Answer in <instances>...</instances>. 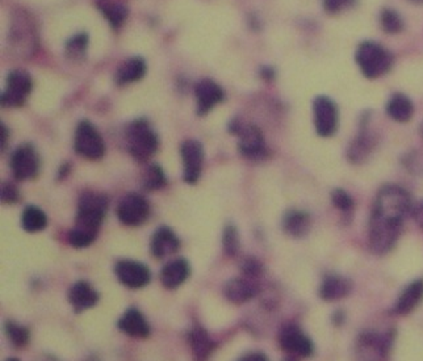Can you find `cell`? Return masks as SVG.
<instances>
[{"mask_svg":"<svg viewBox=\"0 0 423 361\" xmlns=\"http://www.w3.org/2000/svg\"><path fill=\"white\" fill-rule=\"evenodd\" d=\"M119 328L126 335L138 339L147 337L150 334V327L146 322L144 314L135 308H131L122 314V317L119 319Z\"/></svg>","mask_w":423,"mask_h":361,"instance_id":"19","label":"cell"},{"mask_svg":"<svg viewBox=\"0 0 423 361\" xmlns=\"http://www.w3.org/2000/svg\"><path fill=\"white\" fill-rule=\"evenodd\" d=\"M88 45V37L85 33H79L73 38H70L66 44V51L67 56L73 60H79L81 57H83L85 53V49Z\"/></svg>","mask_w":423,"mask_h":361,"instance_id":"35","label":"cell"},{"mask_svg":"<svg viewBox=\"0 0 423 361\" xmlns=\"http://www.w3.org/2000/svg\"><path fill=\"white\" fill-rule=\"evenodd\" d=\"M258 292L259 289L253 278L246 276L231 278L224 287L225 297L234 303L250 301L258 294Z\"/></svg>","mask_w":423,"mask_h":361,"instance_id":"17","label":"cell"},{"mask_svg":"<svg viewBox=\"0 0 423 361\" xmlns=\"http://www.w3.org/2000/svg\"><path fill=\"white\" fill-rule=\"evenodd\" d=\"M355 0H324V8L327 13L335 15L354 6Z\"/></svg>","mask_w":423,"mask_h":361,"instance_id":"38","label":"cell"},{"mask_svg":"<svg viewBox=\"0 0 423 361\" xmlns=\"http://www.w3.org/2000/svg\"><path fill=\"white\" fill-rule=\"evenodd\" d=\"M399 233H401V225L390 224L377 217L371 216L370 229H368V240L371 250L380 255L390 251L399 240Z\"/></svg>","mask_w":423,"mask_h":361,"instance_id":"7","label":"cell"},{"mask_svg":"<svg viewBox=\"0 0 423 361\" xmlns=\"http://www.w3.org/2000/svg\"><path fill=\"white\" fill-rule=\"evenodd\" d=\"M420 133H421V135H422L423 138V122L421 124V128H420Z\"/></svg>","mask_w":423,"mask_h":361,"instance_id":"47","label":"cell"},{"mask_svg":"<svg viewBox=\"0 0 423 361\" xmlns=\"http://www.w3.org/2000/svg\"><path fill=\"white\" fill-rule=\"evenodd\" d=\"M380 24L388 35H397L404 29V20L395 10L385 8L380 13Z\"/></svg>","mask_w":423,"mask_h":361,"instance_id":"31","label":"cell"},{"mask_svg":"<svg viewBox=\"0 0 423 361\" xmlns=\"http://www.w3.org/2000/svg\"><path fill=\"white\" fill-rule=\"evenodd\" d=\"M23 229L28 233H37L45 229L48 225V217L37 206H26L22 216Z\"/></svg>","mask_w":423,"mask_h":361,"instance_id":"29","label":"cell"},{"mask_svg":"<svg viewBox=\"0 0 423 361\" xmlns=\"http://www.w3.org/2000/svg\"><path fill=\"white\" fill-rule=\"evenodd\" d=\"M262 75H263L266 79H271V78L274 76V72H272L269 67H265V69L262 70Z\"/></svg>","mask_w":423,"mask_h":361,"instance_id":"43","label":"cell"},{"mask_svg":"<svg viewBox=\"0 0 423 361\" xmlns=\"http://www.w3.org/2000/svg\"><path fill=\"white\" fill-rule=\"evenodd\" d=\"M166 185V176L163 169L158 165H151L146 169L144 176V187L149 191H157Z\"/></svg>","mask_w":423,"mask_h":361,"instance_id":"32","label":"cell"},{"mask_svg":"<svg viewBox=\"0 0 423 361\" xmlns=\"http://www.w3.org/2000/svg\"><path fill=\"white\" fill-rule=\"evenodd\" d=\"M17 200H19V191L16 190V187L10 183H4L1 185V201L6 204H13Z\"/></svg>","mask_w":423,"mask_h":361,"instance_id":"40","label":"cell"},{"mask_svg":"<svg viewBox=\"0 0 423 361\" xmlns=\"http://www.w3.org/2000/svg\"><path fill=\"white\" fill-rule=\"evenodd\" d=\"M372 137L370 135V133L367 131H362L359 133V135L355 138V141L350 144L349 149V158L354 163H359L363 162L364 158L370 154V151L372 150Z\"/></svg>","mask_w":423,"mask_h":361,"instance_id":"30","label":"cell"},{"mask_svg":"<svg viewBox=\"0 0 423 361\" xmlns=\"http://www.w3.org/2000/svg\"><path fill=\"white\" fill-rule=\"evenodd\" d=\"M32 91V79L25 72H13L7 76V85L1 94V104L4 107L23 106Z\"/></svg>","mask_w":423,"mask_h":361,"instance_id":"10","label":"cell"},{"mask_svg":"<svg viewBox=\"0 0 423 361\" xmlns=\"http://www.w3.org/2000/svg\"><path fill=\"white\" fill-rule=\"evenodd\" d=\"M230 132L238 137V147L243 157L249 159H262L267 156L266 142L263 134L251 124H242L234 121L229 125Z\"/></svg>","mask_w":423,"mask_h":361,"instance_id":"5","label":"cell"},{"mask_svg":"<svg viewBox=\"0 0 423 361\" xmlns=\"http://www.w3.org/2000/svg\"><path fill=\"white\" fill-rule=\"evenodd\" d=\"M150 215V205L144 196L129 193L117 206V217L126 226H140Z\"/></svg>","mask_w":423,"mask_h":361,"instance_id":"9","label":"cell"},{"mask_svg":"<svg viewBox=\"0 0 423 361\" xmlns=\"http://www.w3.org/2000/svg\"><path fill=\"white\" fill-rule=\"evenodd\" d=\"M69 243L75 247V249H85L88 247L92 242L95 241L97 235L91 234V233H87L85 230L76 229L74 228L70 233H69Z\"/></svg>","mask_w":423,"mask_h":361,"instance_id":"36","label":"cell"},{"mask_svg":"<svg viewBox=\"0 0 423 361\" xmlns=\"http://www.w3.org/2000/svg\"><path fill=\"white\" fill-rule=\"evenodd\" d=\"M85 361H99L97 358H94V356H91V358H88Z\"/></svg>","mask_w":423,"mask_h":361,"instance_id":"46","label":"cell"},{"mask_svg":"<svg viewBox=\"0 0 423 361\" xmlns=\"http://www.w3.org/2000/svg\"><path fill=\"white\" fill-rule=\"evenodd\" d=\"M115 272L120 283L131 289L144 288L151 278L150 271L145 265L131 259L119 260L115 267Z\"/></svg>","mask_w":423,"mask_h":361,"instance_id":"14","label":"cell"},{"mask_svg":"<svg viewBox=\"0 0 423 361\" xmlns=\"http://www.w3.org/2000/svg\"><path fill=\"white\" fill-rule=\"evenodd\" d=\"M423 299V278L415 280L404 289L395 305V313L409 314L421 303Z\"/></svg>","mask_w":423,"mask_h":361,"instance_id":"23","label":"cell"},{"mask_svg":"<svg viewBox=\"0 0 423 361\" xmlns=\"http://www.w3.org/2000/svg\"><path fill=\"white\" fill-rule=\"evenodd\" d=\"M179 246L181 242L175 235V233L167 226H160L153 235L151 253L158 259H162L176 253L179 250Z\"/></svg>","mask_w":423,"mask_h":361,"instance_id":"20","label":"cell"},{"mask_svg":"<svg viewBox=\"0 0 423 361\" xmlns=\"http://www.w3.org/2000/svg\"><path fill=\"white\" fill-rule=\"evenodd\" d=\"M6 361H19L17 359H7Z\"/></svg>","mask_w":423,"mask_h":361,"instance_id":"48","label":"cell"},{"mask_svg":"<svg viewBox=\"0 0 423 361\" xmlns=\"http://www.w3.org/2000/svg\"><path fill=\"white\" fill-rule=\"evenodd\" d=\"M222 246L224 251L229 256H234L240 250V237L238 230L233 225L228 224L224 229V237H222Z\"/></svg>","mask_w":423,"mask_h":361,"instance_id":"33","label":"cell"},{"mask_svg":"<svg viewBox=\"0 0 423 361\" xmlns=\"http://www.w3.org/2000/svg\"><path fill=\"white\" fill-rule=\"evenodd\" d=\"M11 169L17 180H28L35 178L38 172V157L31 144H22L13 151Z\"/></svg>","mask_w":423,"mask_h":361,"instance_id":"15","label":"cell"},{"mask_svg":"<svg viewBox=\"0 0 423 361\" xmlns=\"http://www.w3.org/2000/svg\"><path fill=\"white\" fill-rule=\"evenodd\" d=\"M355 60L363 75L370 79H376L387 74L393 65V56L390 51L374 41L360 44L356 50Z\"/></svg>","mask_w":423,"mask_h":361,"instance_id":"2","label":"cell"},{"mask_svg":"<svg viewBox=\"0 0 423 361\" xmlns=\"http://www.w3.org/2000/svg\"><path fill=\"white\" fill-rule=\"evenodd\" d=\"M146 74L145 60L140 57H134L125 60L115 75V81L119 85H129L141 81Z\"/></svg>","mask_w":423,"mask_h":361,"instance_id":"25","label":"cell"},{"mask_svg":"<svg viewBox=\"0 0 423 361\" xmlns=\"http://www.w3.org/2000/svg\"><path fill=\"white\" fill-rule=\"evenodd\" d=\"M411 212L409 193L399 185H385L376 196L372 216L387 222L402 225Z\"/></svg>","mask_w":423,"mask_h":361,"instance_id":"1","label":"cell"},{"mask_svg":"<svg viewBox=\"0 0 423 361\" xmlns=\"http://www.w3.org/2000/svg\"><path fill=\"white\" fill-rule=\"evenodd\" d=\"M331 200L333 204L335 205V208H338L339 210L347 213L354 209V200L349 193L343 190H335L331 193Z\"/></svg>","mask_w":423,"mask_h":361,"instance_id":"37","label":"cell"},{"mask_svg":"<svg viewBox=\"0 0 423 361\" xmlns=\"http://www.w3.org/2000/svg\"><path fill=\"white\" fill-rule=\"evenodd\" d=\"M74 146L78 154L92 160L103 157L106 150L100 133L97 132L95 126L88 121H82L78 124L75 131Z\"/></svg>","mask_w":423,"mask_h":361,"instance_id":"8","label":"cell"},{"mask_svg":"<svg viewBox=\"0 0 423 361\" xmlns=\"http://www.w3.org/2000/svg\"><path fill=\"white\" fill-rule=\"evenodd\" d=\"M188 342L192 349L194 359L197 361H206L216 347L215 342L212 340V337H209L206 328H203L200 326H196L190 331Z\"/></svg>","mask_w":423,"mask_h":361,"instance_id":"24","label":"cell"},{"mask_svg":"<svg viewBox=\"0 0 423 361\" xmlns=\"http://www.w3.org/2000/svg\"><path fill=\"white\" fill-rule=\"evenodd\" d=\"M194 96L197 101V113L204 116L224 100V91L216 82L204 79L194 87Z\"/></svg>","mask_w":423,"mask_h":361,"instance_id":"16","label":"cell"},{"mask_svg":"<svg viewBox=\"0 0 423 361\" xmlns=\"http://www.w3.org/2000/svg\"><path fill=\"white\" fill-rule=\"evenodd\" d=\"M97 1H99L97 3L99 10L104 15V17L107 19L109 24L112 25L113 28H120L128 17V13H129L128 8L124 4L112 1V0H97Z\"/></svg>","mask_w":423,"mask_h":361,"instance_id":"28","label":"cell"},{"mask_svg":"<svg viewBox=\"0 0 423 361\" xmlns=\"http://www.w3.org/2000/svg\"><path fill=\"white\" fill-rule=\"evenodd\" d=\"M181 160L184 166V180L194 184L199 180L204 162V150L200 142L187 140L181 146Z\"/></svg>","mask_w":423,"mask_h":361,"instance_id":"12","label":"cell"},{"mask_svg":"<svg viewBox=\"0 0 423 361\" xmlns=\"http://www.w3.org/2000/svg\"><path fill=\"white\" fill-rule=\"evenodd\" d=\"M408 1H410L413 4H418V6H422L423 0H408Z\"/></svg>","mask_w":423,"mask_h":361,"instance_id":"44","label":"cell"},{"mask_svg":"<svg viewBox=\"0 0 423 361\" xmlns=\"http://www.w3.org/2000/svg\"><path fill=\"white\" fill-rule=\"evenodd\" d=\"M315 126L318 135L331 137L338 128V109L331 99L318 96L313 103Z\"/></svg>","mask_w":423,"mask_h":361,"instance_id":"11","label":"cell"},{"mask_svg":"<svg viewBox=\"0 0 423 361\" xmlns=\"http://www.w3.org/2000/svg\"><path fill=\"white\" fill-rule=\"evenodd\" d=\"M279 343L285 352H290L293 356H312L315 352V346L312 340L306 337L301 330L295 325L285 326L281 328L279 335Z\"/></svg>","mask_w":423,"mask_h":361,"instance_id":"13","label":"cell"},{"mask_svg":"<svg viewBox=\"0 0 423 361\" xmlns=\"http://www.w3.org/2000/svg\"><path fill=\"white\" fill-rule=\"evenodd\" d=\"M312 228L310 216L301 210H290L283 219V229L295 238L305 237Z\"/></svg>","mask_w":423,"mask_h":361,"instance_id":"26","label":"cell"},{"mask_svg":"<svg viewBox=\"0 0 423 361\" xmlns=\"http://www.w3.org/2000/svg\"><path fill=\"white\" fill-rule=\"evenodd\" d=\"M6 333L16 347H24L29 342V331L24 326L17 325L15 322L6 324Z\"/></svg>","mask_w":423,"mask_h":361,"instance_id":"34","label":"cell"},{"mask_svg":"<svg viewBox=\"0 0 423 361\" xmlns=\"http://www.w3.org/2000/svg\"><path fill=\"white\" fill-rule=\"evenodd\" d=\"M413 103L404 94H396L389 99L387 104L388 116L397 122H408L413 116Z\"/></svg>","mask_w":423,"mask_h":361,"instance_id":"27","label":"cell"},{"mask_svg":"<svg viewBox=\"0 0 423 361\" xmlns=\"http://www.w3.org/2000/svg\"><path fill=\"white\" fill-rule=\"evenodd\" d=\"M69 301L76 313L91 309L99 301V293L87 281L75 283L69 292Z\"/></svg>","mask_w":423,"mask_h":361,"instance_id":"18","label":"cell"},{"mask_svg":"<svg viewBox=\"0 0 423 361\" xmlns=\"http://www.w3.org/2000/svg\"><path fill=\"white\" fill-rule=\"evenodd\" d=\"M107 208L108 199L104 194L95 192L82 194L78 204L75 228L97 235L99 228L107 213Z\"/></svg>","mask_w":423,"mask_h":361,"instance_id":"3","label":"cell"},{"mask_svg":"<svg viewBox=\"0 0 423 361\" xmlns=\"http://www.w3.org/2000/svg\"><path fill=\"white\" fill-rule=\"evenodd\" d=\"M284 361H296V359H295V356H293V355H290V358H288V359H285Z\"/></svg>","mask_w":423,"mask_h":361,"instance_id":"45","label":"cell"},{"mask_svg":"<svg viewBox=\"0 0 423 361\" xmlns=\"http://www.w3.org/2000/svg\"><path fill=\"white\" fill-rule=\"evenodd\" d=\"M238 361H268V359H267L266 355L262 353V352H251V353L244 355Z\"/></svg>","mask_w":423,"mask_h":361,"instance_id":"41","label":"cell"},{"mask_svg":"<svg viewBox=\"0 0 423 361\" xmlns=\"http://www.w3.org/2000/svg\"><path fill=\"white\" fill-rule=\"evenodd\" d=\"M352 290V284L346 277L330 275L324 278L320 287V297L325 301H338L347 297Z\"/></svg>","mask_w":423,"mask_h":361,"instance_id":"21","label":"cell"},{"mask_svg":"<svg viewBox=\"0 0 423 361\" xmlns=\"http://www.w3.org/2000/svg\"><path fill=\"white\" fill-rule=\"evenodd\" d=\"M392 339L375 331H365L356 342V361H387Z\"/></svg>","mask_w":423,"mask_h":361,"instance_id":"6","label":"cell"},{"mask_svg":"<svg viewBox=\"0 0 423 361\" xmlns=\"http://www.w3.org/2000/svg\"><path fill=\"white\" fill-rule=\"evenodd\" d=\"M414 218H415L417 224L423 229V203L414 209Z\"/></svg>","mask_w":423,"mask_h":361,"instance_id":"42","label":"cell"},{"mask_svg":"<svg viewBox=\"0 0 423 361\" xmlns=\"http://www.w3.org/2000/svg\"><path fill=\"white\" fill-rule=\"evenodd\" d=\"M125 135L129 151L137 160L145 162L157 151V135L144 119L131 122L126 126Z\"/></svg>","mask_w":423,"mask_h":361,"instance_id":"4","label":"cell"},{"mask_svg":"<svg viewBox=\"0 0 423 361\" xmlns=\"http://www.w3.org/2000/svg\"><path fill=\"white\" fill-rule=\"evenodd\" d=\"M190 265L185 259H174L160 271V281L167 289H176L190 276Z\"/></svg>","mask_w":423,"mask_h":361,"instance_id":"22","label":"cell"},{"mask_svg":"<svg viewBox=\"0 0 423 361\" xmlns=\"http://www.w3.org/2000/svg\"><path fill=\"white\" fill-rule=\"evenodd\" d=\"M241 268L242 272H243V276L250 277V278L259 276L260 272H262V269H263L260 263H259L258 260L253 259V258L244 259L243 263H242Z\"/></svg>","mask_w":423,"mask_h":361,"instance_id":"39","label":"cell"}]
</instances>
